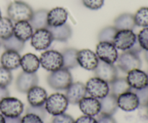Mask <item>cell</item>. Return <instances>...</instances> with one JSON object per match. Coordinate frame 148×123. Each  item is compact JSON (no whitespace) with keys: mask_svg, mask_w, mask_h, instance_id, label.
<instances>
[{"mask_svg":"<svg viewBox=\"0 0 148 123\" xmlns=\"http://www.w3.org/2000/svg\"><path fill=\"white\" fill-rule=\"evenodd\" d=\"M30 40L31 46L36 50H47L53 41L51 33L48 28L35 30Z\"/></svg>","mask_w":148,"mask_h":123,"instance_id":"10","label":"cell"},{"mask_svg":"<svg viewBox=\"0 0 148 123\" xmlns=\"http://www.w3.org/2000/svg\"><path fill=\"white\" fill-rule=\"evenodd\" d=\"M33 30H34L28 21L17 22L14 24L13 35L19 40L26 42L31 38Z\"/></svg>","mask_w":148,"mask_h":123,"instance_id":"21","label":"cell"},{"mask_svg":"<svg viewBox=\"0 0 148 123\" xmlns=\"http://www.w3.org/2000/svg\"><path fill=\"white\" fill-rule=\"evenodd\" d=\"M87 94L90 96L101 99L110 93L109 84L98 77H92L85 84Z\"/></svg>","mask_w":148,"mask_h":123,"instance_id":"7","label":"cell"},{"mask_svg":"<svg viewBox=\"0 0 148 123\" xmlns=\"http://www.w3.org/2000/svg\"><path fill=\"white\" fill-rule=\"evenodd\" d=\"M49 11L44 9H40L37 11L33 12V16L29 21L34 30L39 29L47 28V15Z\"/></svg>","mask_w":148,"mask_h":123,"instance_id":"26","label":"cell"},{"mask_svg":"<svg viewBox=\"0 0 148 123\" xmlns=\"http://www.w3.org/2000/svg\"><path fill=\"white\" fill-rule=\"evenodd\" d=\"M69 102L65 94L54 93L48 96L44 106L47 113L56 116L64 113L67 109Z\"/></svg>","mask_w":148,"mask_h":123,"instance_id":"3","label":"cell"},{"mask_svg":"<svg viewBox=\"0 0 148 123\" xmlns=\"http://www.w3.org/2000/svg\"><path fill=\"white\" fill-rule=\"evenodd\" d=\"M20 56L18 52L12 50H5L1 54L0 63L1 66L10 71L18 69L20 66Z\"/></svg>","mask_w":148,"mask_h":123,"instance_id":"20","label":"cell"},{"mask_svg":"<svg viewBox=\"0 0 148 123\" xmlns=\"http://www.w3.org/2000/svg\"><path fill=\"white\" fill-rule=\"evenodd\" d=\"M101 102V113L113 116L118 110L117 96L109 93L105 97L100 99Z\"/></svg>","mask_w":148,"mask_h":123,"instance_id":"24","label":"cell"},{"mask_svg":"<svg viewBox=\"0 0 148 123\" xmlns=\"http://www.w3.org/2000/svg\"><path fill=\"white\" fill-rule=\"evenodd\" d=\"M21 123H43V120L38 115L32 113H26L21 118Z\"/></svg>","mask_w":148,"mask_h":123,"instance_id":"39","label":"cell"},{"mask_svg":"<svg viewBox=\"0 0 148 123\" xmlns=\"http://www.w3.org/2000/svg\"><path fill=\"white\" fill-rule=\"evenodd\" d=\"M116 62L119 69L127 73L134 69H140L142 66V60L139 54L130 50L124 51L119 55Z\"/></svg>","mask_w":148,"mask_h":123,"instance_id":"5","label":"cell"},{"mask_svg":"<svg viewBox=\"0 0 148 123\" xmlns=\"http://www.w3.org/2000/svg\"><path fill=\"white\" fill-rule=\"evenodd\" d=\"M68 12L64 8L54 7L49 11L47 15L48 27H57L66 23Z\"/></svg>","mask_w":148,"mask_h":123,"instance_id":"19","label":"cell"},{"mask_svg":"<svg viewBox=\"0 0 148 123\" xmlns=\"http://www.w3.org/2000/svg\"><path fill=\"white\" fill-rule=\"evenodd\" d=\"M38 84V77L36 73L23 71L17 76L15 82L17 90L21 93H27L33 86Z\"/></svg>","mask_w":148,"mask_h":123,"instance_id":"12","label":"cell"},{"mask_svg":"<svg viewBox=\"0 0 148 123\" xmlns=\"http://www.w3.org/2000/svg\"><path fill=\"white\" fill-rule=\"evenodd\" d=\"M39 59L40 66L47 71L53 72L63 68L62 54L57 50H46L42 53Z\"/></svg>","mask_w":148,"mask_h":123,"instance_id":"4","label":"cell"},{"mask_svg":"<svg viewBox=\"0 0 148 123\" xmlns=\"http://www.w3.org/2000/svg\"><path fill=\"white\" fill-rule=\"evenodd\" d=\"M97 122L98 123H116V121L113 118V116L103 115L101 113L98 115Z\"/></svg>","mask_w":148,"mask_h":123,"instance_id":"40","label":"cell"},{"mask_svg":"<svg viewBox=\"0 0 148 123\" xmlns=\"http://www.w3.org/2000/svg\"><path fill=\"white\" fill-rule=\"evenodd\" d=\"M14 24L9 17H1L0 20V39L6 40L13 35Z\"/></svg>","mask_w":148,"mask_h":123,"instance_id":"30","label":"cell"},{"mask_svg":"<svg viewBox=\"0 0 148 123\" xmlns=\"http://www.w3.org/2000/svg\"><path fill=\"white\" fill-rule=\"evenodd\" d=\"M95 53L100 60L111 64H114L119 57L116 48L108 42H99L96 46Z\"/></svg>","mask_w":148,"mask_h":123,"instance_id":"9","label":"cell"},{"mask_svg":"<svg viewBox=\"0 0 148 123\" xmlns=\"http://www.w3.org/2000/svg\"><path fill=\"white\" fill-rule=\"evenodd\" d=\"M1 11H0V20H1Z\"/></svg>","mask_w":148,"mask_h":123,"instance_id":"48","label":"cell"},{"mask_svg":"<svg viewBox=\"0 0 148 123\" xmlns=\"http://www.w3.org/2000/svg\"><path fill=\"white\" fill-rule=\"evenodd\" d=\"M146 107H147V117H148V105Z\"/></svg>","mask_w":148,"mask_h":123,"instance_id":"47","label":"cell"},{"mask_svg":"<svg viewBox=\"0 0 148 123\" xmlns=\"http://www.w3.org/2000/svg\"><path fill=\"white\" fill-rule=\"evenodd\" d=\"M114 27L117 30H133L136 27L134 14H130V13H123V14H121L114 20Z\"/></svg>","mask_w":148,"mask_h":123,"instance_id":"25","label":"cell"},{"mask_svg":"<svg viewBox=\"0 0 148 123\" xmlns=\"http://www.w3.org/2000/svg\"><path fill=\"white\" fill-rule=\"evenodd\" d=\"M23 111L24 105L17 98L8 96L0 102V112L5 118L20 117Z\"/></svg>","mask_w":148,"mask_h":123,"instance_id":"6","label":"cell"},{"mask_svg":"<svg viewBox=\"0 0 148 123\" xmlns=\"http://www.w3.org/2000/svg\"><path fill=\"white\" fill-rule=\"evenodd\" d=\"M137 40V35L133 30H118L114 37L113 44L116 48L117 50L127 51L134 46Z\"/></svg>","mask_w":148,"mask_h":123,"instance_id":"8","label":"cell"},{"mask_svg":"<svg viewBox=\"0 0 148 123\" xmlns=\"http://www.w3.org/2000/svg\"><path fill=\"white\" fill-rule=\"evenodd\" d=\"M134 18L136 26L143 28L148 27V7H143L139 9L134 15Z\"/></svg>","mask_w":148,"mask_h":123,"instance_id":"32","label":"cell"},{"mask_svg":"<svg viewBox=\"0 0 148 123\" xmlns=\"http://www.w3.org/2000/svg\"><path fill=\"white\" fill-rule=\"evenodd\" d=\"M137 37V41L143 50L148 51V27H145L140 30Z\"/></svg>","mask_w":148,"mask_h":123,"instance_id":"34","label":"cell"},{"mask_svg":"<svg viewBox=\"0 0 148 123\" xmlns=\"http://www.w3.org/2000/svg\"><path fill=\"white\" fill-rule=\"evenodd\" d=\"M119 108L125 112H133L140 107V101L137 95L133 90L129 91L117 97Z\"/></svg>","mask_w":148,"mask_h":123,"instance_id":"13","label":"cell"},{"mask_svg":"<svg viewBox=\"0 0 148 123\" xmlns=\"http://www.w3.org/2000/svg\"><path fill=\"white\" fill-rule=\"evenodd\" d=\"M12 79L11 71L0 66V86L7 87L12 83Z\"/></svg>","mask_w":148,"mask_h":123,"instance_id":"33","label":"cell"},{"mask_svg":"<svg viewBox=\"0 0 148 123\" xmlns=\"http://www.w3.org/2000/svg\"><path fill=\"white\" fill-rule=\"evenodd\" d=\"M85 84L79 82H72L66 89V96L69 104L78 105L79 102L87 96Z\"/></svg>","mask_w":148,"mask_h":123,"instance_id":"15","label":"cell"},{"mask_svg":"<svg viewBox=\"0 0 148 123\" xmlns=\"http://www.w3.org/2000/svg\"><path fill=\"white\" fill-rule=\"evenodd\" d=\"M109 84L110 92H111L110 93L113 94L117 97L119 95L132 90L127 79L124 77H117Z\"/></svg>","mask_w":148,"mask_h":123,"instance_id":"28","label":"cell"},{"mask_svg":"<svg viewBox=\"0 0 148 123\" xmlns=\"http://www.w3.org/2000/svg\"><path fill=\"white\" fill-rule=\"evenodd\" d=\"M52 123H75V120L71 115L63 113L53 116Z\"/></svg>","mask_w":148,"mask_h":123,"instance_id":"38","label":"cell"},{"mask_svg":"<svg viewBox=\"0 0 148 123\" xmlns=\"http://www.w3.org/2000/svg\"><path fill=\"white\" fill-rule=\"evenodd\" d=\"M5 123H21V118H5Z\"/></svg>","mask_w":148,"mask_h":123,"instance_id":"44","label":"cell"},{"mask_svg":"<svg viewBox=\"0 0 148 123\" xmlns=\"http://www.w3.org/2000/svg\"><path fill=\"white\" fill-rule=\"evenodd\" d=\"M48 98L46 89L39 86H35L27 92V100L30 106H43Z\"/></svg>","mask_w":148,"mask_h":123,"instance_id":"18","label":"cell"},{"mask_svg":"<svg viewBox=\"0 0 148 123\" xmlns=\"http://www.w3.org/2000/svg\"><path fill=\"white\" fill-rule=\"evenodd\" d=\"M126 79L132 90H140L148 86L147 73L140 69H134L128 72Z\"/></svg>","mask_w":148,"mask_h":123,"instance_id":"16","label":"cell"},{"mask_svg":"<svg viewBox=\"0 0 148 123\" xmlns=\"http://www.w3.org/2000/svg\"><path fill=\"white\" fill-rule=\"evenodd\" d=\"M0 123H5V117L0 112Z\"/></svg>","mask_w":148,"mask_h":123,"instance_id":"45","label":"cell"},{"mask_svg":"<svg viewBox=\"0 0 148 123\" xmlns=\"http://www.w3.org/2000/svg\"><path fill=\"white\" fill-rule=\"evenodd\" d=\"M134 92L138 96L140 106L146 107L148 105V86L140 90H134Z\"/></svg>","mask_w":148,"mask_h":123,"instance_id":"36","label":"cell"},{"mask_svg":"<svg viewBox=\"0 0 148 123\" xmlns=\"http://www.w3.org/2000/svg\"><path fill=\"white\" fill-rule=\"evenodd\" d=\"M72 82L73 79L70 71L64 68L51 72L47 76L48 84L54 90H66Z\"/></svg>","mask_w":148,"mask_h":123,"instance_id":"2","label":"cell"},{"mask_svg":"<svg viewBox=\"0 0 148 123\" xmlns=\"http://www.w3.org/2000/svg\"><path fill=\"white\" fill-rule=\"evenodd\" d=\"M98 59L96 53L89 49L78 50V65L87 71H94L98 66Z\"/></svg>","mask_w":148,"mask_h":123,"instance_id":"14","label":"cell"},{"mask_svg":"<svg viewBox=\"0 0 148 123\" xmlns=\"http://www.w3.org/2000/svg\"><path fill=\"white\" fill-rule=\"evenodd\" d=\"M79 107L85 115L95 117L101 113L100 99L92 96H85L79 102Z\"/></svg>","mask_w":148,"mask_h":123,"instance_id":"17","label":"cell"},{"mask_svg":"<svg viewBox=\"0 0 148 123\" xmlns=\"http://www.w3.org/2000/svg\"><path fill=\"white\" fill-rule=\"evenodd\" d=\"M32 7L27 3L20 0H15L7 7L8 17L15 22L20 21H30L33 14Z\"/></svg>","mask_w":148,"mask_h":123,"instance_id":"1","label":"cell"},{"mask_svg":"<svg viewBox=\"0 0 148 123\" xmlns=\"http://www.w3.org/2000/svg\"><path fill=\"white\" fill-rule=\"evenodd\" d=\"M129 50H130V51L133 52V53H137V54H140V53L142 52V50H143V48L140 47L138 41L137 40V42L134 43V46H133Z\"/></svg>","mask_w":148,"mask_h":123,"instance_id":"43","label":"cell"},{"mask_svg":"<svg viewBox=\"0 0 148 123\" xmlns=\"http://www.w3.org/2000/svg\"><path fill=\"white\" fill-rule=\"evenodd\" d=\"M1 44L6 50H12L18 53L21 52L25 48V42L19 40L14 35L6 40H1Z\"/></svg>","mask_w":148,"mask_h":123,"instance_id":"29","label":"cell"},{"mask_svg":"<svg viewBox=\"0 0 148 123\" xmlns=\"http://www.w3.org/2000/svg\"><path fill=\"white\" fill-rule=\"evenodd\" d=\"M53 40L58 42H66L72 35V30L69 24L65 23L57 27H48Z\"/></svg>","mask_w":148,"mask_h":123,"instance_id":"23","label":"cell"},{"mask_svg":"<svg viewBox=\"0 0 148 123\" xmlns=\"http://www.w3.org/2000/svg\"><path fill=\"white\" fill-rule=\"evenodd\" d=\"M94 72L96 77L108 84H111L118 77V71L114 64L106 63L100 60Z\"/></svg>","mask_w":148,"mask_h":123,"instance_id":"11","label":"cell"},{"mask_svg":"<svg viewBox=\"0 0 148 123\" xmlns=\"http://www.w3.org/2000/svg\"><path fill=\"white\" fill-rule=\"evenodd\" d=\"M145 58L146 60L148 63V51H145Z\"/></svg>","mask_w":148,"mask_h":123,"instance_id":"46","label":"cell"},{"mask_svg":"<svg viewBox=\"0 0 148 123\" xmlns=\"http://www.w3.org/2000/svg\"><path fill=\"white\" fill-rule=\"evenodd\" d=\"M26 113H32L38 115L43 120L46 118V115H47V112H46L44 105L39 107H33L29 105L26 109Z\"/></svg>","mask_w":148,"mask_h":123,"instance_id":"35","label":"cell"},{"mask_svg":"<svg viewBox=\"0 0 148 123\" xmlns=\"http://www.w3.org/2000/svg\"><path fill=\"white\" fill-rule=\"evenodd\" d=\"M118 30L114 26H108L103 28L98 35V40L99 42H108L114 43V37Z\"/></svg>","mask_w":148,"mask_h":123,"instance_id":"31","label":"cell"},{"mask_svg":"<svg viewBox=\"0 0 148 123\" xmlns=\"http://www.w3.org/2000/svg\"><path fill=\"white\" fill-rule=\"evenodd\" d=\"M1 42H0V47H1Z\"/></svg>","mask_w":148,"mask_h":123,"instance_id":"50","label":"cell"},{"mask_svg":"<svg viewBox=\"0 0 148 123\" xmlns=\"http://www.w3.org/2000/svg\"><path fill=\"white\" fill-rule=\"evenodd\" d=\"M63 57V68L66 69H72L77 67V53L78 50L74 48H65L62 52Z\"/></svg>","mask_w":148,"mask_h":123,"instance_id":"27","label":"cell"},{"mask_svg":"<svg viewBox=\"0 0 148 123\" xmlns=\"http://www.w3.org/2000/svg\"><path fill=\"white\" fill-rule=\"evenodd\" d=\"M40 66V59L33 53H26L20 59V66L23 71L27 73H36Z\"/></svg>","mask_w":148,"mask_h":123,"instance_id":"22","label":"cell"},{"mask_svg":"<svg viewBox=\"0 0 148 123\" xmlns=\"http://www.w3.org/2000/svg\"><path fill=\"white\" fill-rule=\"evenodd\" d=\"M82 2L86 8L97 10L103 6L104 0H82Z\"/></svg>","mask_w":148,"mask_h":123,"instance_id":"37","label":"cell"},{"mask_svg":"<svg viewBox=\"0 0 148 123\" xmlns=\"http://www.w3.org/2000/svg\"><path fill=\"white\" fill-rule=\"evenodd\" d=\"M10 96V92L7 87L0 86V102L4 98Z\"/></svg>","mask_w":148,"mask_h":123,"instance_id":"42","label":"cell"},{"mask_svg":"<svg viewBox=\"0 0 148 123\" xmlns=\"http://www.w3.org/2000/svg\"><path fill=\"white\" fill-rule=\"evenodd\" d=\"M147 77H148V70H147Z\"/></svg>","mask_w":148,"mask_h":123,"instance_id":"49","label":"cell"},{"mask_svg":"<svg viewBox=\"0 0 148 123\" xmlns=\"http://www.w3.org/2000/svg\"><path fill=\"white\" fill-rule=\"evenodd\" d=\"M75 123H98V122L94 117L82 115L75 120Z\"/></svg>","mask_w":148,"mask_h":123,"instance_id":"41","label":"cell"}]
</instances>
